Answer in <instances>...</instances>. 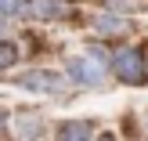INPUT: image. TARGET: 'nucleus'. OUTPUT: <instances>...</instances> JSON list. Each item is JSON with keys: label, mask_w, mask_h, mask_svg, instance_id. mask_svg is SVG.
Masks as SVG:
<instances>
[{"label": "nucleus", "mask_w": 148, "mask_h": 141, "mask_svg": "<svg viewBox=\"0 0 148 141\" xmlns=\"http://www.w3.org/2000/svg\"><path fill=\"white\" fill-rule=\"evenodd\" d=\"M145 58H148V47H145Z\"/></svg>", "instance_id": "2eb2a0df"}, {"label": "nucleus", "mask_w": 148, "mask_h": 141, "mask_svg": "<svg viewBox=\"0 0 148 141\" xmlns=\"http://www.w3.org/2000/svg\"><path fill=\"white\" fill-rule=\"evenodd\" d=\"M18 7H22V0H0V18L14 22L18 18Z\"/></svg>", "instance_id": "9d476101"}, {"label": "nucleus", "mask_w": 148, "mask_h": 141, "mask_svg": "<svg viewBox=\"0 0 148 141\" xmlns=\"http://www.w3.org/2000/svg\"><path fill=\"white\" fill-rule=\"evenodd\" d=\"M7 127H11V112L0 109V138H7Z\"/></svg>", "instance_id": "f8f14e48"}, {"label": "nucleus", "mask_w": 148, "mask_h": 141, "mask_svg": "<svg viewBox=\"0 0 148 141\" xmlns=\"http://www.w3.org/2000/svg\"><path fill=\"white\" fill-rule=\"evenodd\" d=\"M145 134H148V109H145Z\"/></svg>", "instance_id": "4468645a"}, {"label": "nucleus", "mask_w": 148, "mask_h": 141, "mask_svg": "<svg viewBox=\"0 0 148 141\" xmlns=\"http://www.w3.org/2000/svg\"><path fill=\"white\" fill-rule=\"evenodd\" d=\"M141 7H145V0H105V11L123 14V18H130V14L141 11Z\"/></svg>", "instance_id": "1a4fd4ad"}, {"label": "nucleus", "mask_w": 148, "mask_h": 141, "mask_svg": "<svg viewBox=\"0 0 148 141\" xmlns=\"http://www.w3.org/2000/svg\"><path fill=\"white\" fill-rule=\"evenodd\" d=\"M11 127L18 141H43L47 138V116L40 109H14L11 112Z\"/></svg>", "instance_id": "39448f33"}, {"label": "nucleus", "mask_w": 148, "mask_h": 141, "mask_svg": "<svg viewBox=\"0 0 148 141\" xmlns=\"http://www.w3.org/2000/svg\"><path fill=\"white\" fill-rule=\"evenodd\" d=\"M90 141H123L119 134H116V130H94V138Z\"/></svg>", "instance_id": "9b49d317"}, {"label": "nucleus", "mask_w": 148, "mask_h": 141, "mask_svg": "<svg viewBox=\"0 0 148 141\" xmlns=\"http://www.w3.org/2000/svg\"><path fill=\"white\" fill-rule=\"evenodd\" d=\"M18 62H22V47H18V40H14V36L0 40V76H7Z\"/></svg>", "instance_id": "6e6552de"}, {"label": "nucleus", "mask_w": 148, "mask_h": 141, "mask_svg": "<svg viewBox=\"0 0 148 141\" xmlns=\"http://www.w3.org/2000/svg\"><path fill=\"white\" fill-rule=\"evenodd\" d=\"M65 80H69L72 87H83V91H105L112 80H108V69L105 65H98L94 58H87V54H72V58H65Z\"/></svg>", "instance_id": "7ed1b4c3"}, {"label": "nucleus", "mask_w": 148, "mask_h": 141, "mask_svg": "<svg viewBox=\"0 0 148 141\" xmlns=\"http://www.w3.org/2000/svg\"><path fill=\"white\" fill-rule=\"evenodd\" d=\"M7 36H11V22L0 18V40H7Z\"/></svg>", "instance_id": "ddd939ff"}, {"label": "nucleus", "mask_w": 148, "mask_h": 141, "mask_svg": "<svg viewBox=\"0 0 148 141\" xmlns=\"http://www.w3.org/2000/svg\"><path fill=\"white\" fill-rule=\"evenodd\" d=\"M76 14V4L72 0H22L18 18L25 22H65Z\"/></svg>", "instance_id": "20e7f679"}, {"label": "nucleus", "mask_w": 148, "mask_h": 141, "mask_svg": "<svg viewBox=\"0 0 148 141\" xmlns=\"http://www.w3.org/2000/svg\"><path fill=\"white\" fill-rule=\"evenodd\" d=\"M11 83L25 94H43V98H69L72 94V83L65 80V72L47 69V65H29V69L14 72Z\"/></svg>", "instance_id": "f03ea898"}, {"label": "nucleus", "mask_w": 148, "mask_h": 141, "mask_svg": "<svg viewBox=\"0 0 148 141\" xmlns=\"http://www.w3.org/2000/svg\"><path fill=\"white\" fill-rule=\"evenodd\" d=\"M134 29V22L123 18V14H112V11H94L90 14V33H98V40H119Z\"/></svg>", "instance_id": "423d86ee"}, {"label": "nucleus", "mask_w": 148, "mask_h": 141, "mask_svg": "<svg viewBox=\"0 0 148 141\" xmlns=\"http://www.w3.org/2000/svg\"><path fill=\"white\" fill-rule=\"evenodd\" d=\"M94 130H98L94 116H72V120H62L54 127V141H90Z\"/></svg>", "instance_id": "0eeeda50"}, {"label": "nucleus", "mask_w": 148, "mask_h": 141, "mask_svg": "<svg viewBox=\"0 0 148 141\" xmlns=\"http://www.w3.org/2000/svg\"><path fill=\"white\" fill-rule=\"evenodd\" d=\"M108 80L123 87H148V58L134 40H119L108 54Z\"/></svg>", "instance_id": "f257e3e1"}]
</instances>
